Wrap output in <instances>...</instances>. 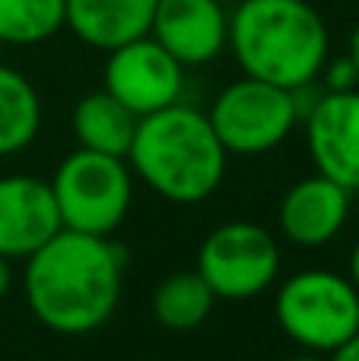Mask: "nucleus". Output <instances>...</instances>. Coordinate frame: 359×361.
Listing matches in <instances>:
<instances>
[{"instance_id": "nucleus-21", "label": "nucleus", "mask_w": 359, "mask_h": 361, "mask_svg": "<svg viewBox=\"0 0 359 361\" xmlns=\"http://www.w3.org/2000/svg\"><path fill=\"white\" fill-rule=\"evenodd\" d=\"M350 282H353L359 292V241L353 244V254H350Z\"/></svg>"}, {"instance_id": "nucleus-6", "label": "nucleus", "mask_w": 359, "mask_h": 361, "mask_svg": "<svg viewBox=\"0 0 359 361\" xmlns=\"http://www.w3.org/2000/svg\"><path fill=\"white\" fill-rule=\"evenodd\" d=\"M223 149L233 156H261L271 152L293 133L299 121L293 89L242 76L220 89L207 111Z\"/></svg>"}, {"instance_id": "nucleus-14", "label": "nucleus", "mask_w": 359, "mask_h": 361, "mask_svg": "<svg viewBox=\"0 0 359 361\" xmlns=\"http://www.w3.org/2000/svg\"><path fill=\"white\" fill-rule=\"evenodd\" d=\"M70 124H73V137L83 149L127 159L134 130H137V114L121 105L112 92L99 89L76 102Z\"/></svg>"}, {"instance_id": "nucleus-5", "label": "nucleus", "mask_w": 359, "mask_h": 361, "mask_svg": "<svg viewBox=\"0 0 359 361\" xmlns=\"http://www.w3.org/2000/svg\"><path fill=\"white\" fill-rule=\"evenodd\" d=\"M51 193H54L64 228L108 238L124 222L134 203L127 159L80 146L57 165Z\"/></svg>"}, {"instance_id": "nucleus-18", "label": "nucleus", "mask_w": 359, "mask_h": 361, "mask_svg": "<svg viewBox=\"0 0 359 361\" xmlns=\"http://www.w3.org/2000/svg\"><path fill=\"white\" fill-rule=\"evenodd\" d=\"M318 76L324 80V92H350V89L359 86V67L347 54L334 57V61H324Z\"/></svg>"}, {"instance_id": "nucleus-17", "label": "nucleus", "mask_w": 359, "mask_h": 361, "mask_svg": "<svg viewBox=\"0 0 359 361\" xmlns=\"http://www.w3.org/2000/svg\"><path fill=\"white\" fill-rule=\"evenodd\" d=\"M67 0H0V42L42 44L64 29Z\"/></svg>"}, {"instance_id": "nucleus-22", "label": "nucleus", "mask_w": 359, "mask_h": 361, "mask_svg": "<svg viewBox=\"0 0 359 361\" xmlns=\"http://www.w3.org/2000/svg\"><path fill=\"white\" fill-rule=\"evenodd\" d=\"M347 57L359 67V25L350 32V48H347Z\"/></svg>"}, {"instance_id": "nucleus-24", "label": "nucleus", "mask_w": 359, "mask_h": 361, "mask_svg": "<svg viewBox=\"0 0 359 361\" xmlns=\"http://www.w3.org/2000/svg\"><path fill=\"white\" fill-rule=\"evenodd\" d=\"M0 54H4V42H0Z\"/></svg>"}, {"instance_id": "nucleus-1", "label": "nucleus", "mask_w": 359, "mask_h": 361, "mask_svg": "<svg viewBox=\"0 0 359 361\" xmlns=\"http://www.w3.org/2000/svg\"><path fill=\"white\" fill-rule=\"evenodd\" d=\"M124 254L108 238L61 228L25 257V301L42 326L61 336L93 333L114 314Z\"/></svg>"}, {"instance_id": "nucleus-19", "label": "nucleus", "mask_w": 359, "mask_h": 361, "mask_svg": "<svg viewBox=\"0 0 359 361\" xmlns=\"http://www.w3.org/2000/svg\"><path fill=\"white\" fill-rule=\"evenodd\" d=\"M331 361H359V333L353 339H347L337 352H331Z\"/></svg>"}, {"instance_id": "nucleus-12", "label": "nucleus", "mask_w": 359, "mask_h": 361, "mask_svg": "<svg viewBox=\"0 0 359 361\" xmlns=\"http://www.w3.org/2000/svg\"><path fill=\"white\" fill-rule=\"evenodd\" d=\"M350 219V190L324 175L302 178L283 193L280 231L296 247H324L343 231Z\"/></svg>"}, {"instance_id": "nucleus-3", "label": "nucleus", "mask_w": 359, "mask_h": 361, "mask_svg": "<svg viewBox=\"0 0 359 361\" xmlns=\"http://www.w3.org/2000/svg\"><path fill=\"white\" fill-rule=\"evenodd\" d=\"M229 44L242 73L299 89L328 61V25L309 0H242L229 19Z\"/></svg>"}, {"instance_id": "nucleus-11", "label": "nucleus", "mask_w": 359, "mask_h": 361, "mask_svg": "<svg viewBox=\"0 0 359 361\" xmlns=\"http://www.w3.org/2000/svg\"><path fill=\"white\" fill-rule=\"evenodd\" d=\"M150 35L182 67H201L229 44V16L220 0H156Z\"/></svg>"}, {"instance_id": "nucleus-16", "label": "nucleus", "mask_w": 359, "mask_h": 361, "mask_svg": "<svg viewBox=\"0 0 359 361\" xmlns=\"http://www.w3.org/2000/svg\"><path fill=\"white\" fill-rule=\"evenodd\" d=\"M213 301L216 295L210 292L204 276L191 269V273H175L159 282L153 292V314L169 330H194L210 317Z\"/></svg>"}, {"instance_id": "nucleus-20", "label": "nucleus", "mask_w": 359, "mask_h": 361, "mask_svg": "<svg viewBox=\"0 0 359 361\" xmlns=\"http://www.w3.org/2000/svg\"><path fill=\"white\" fill-rule=\"evenodd\" d=\"M10 286H13L10 260H6V257H0V298H6V292H10Z\"/></svg>"}, {"instance_id": "nucleus-15", "label": "nucleus", "mask_w": 359, "mask_h": 361, "mask_svg": "<svg viewBox=\"0 0 359 361\" xmlns=\"http://www.w3.org/2000/svg\"><path fill=\"white\" fill-rule=\"evenodd\" d=\"M42 127L38 92L19 70L0 63V156H16Z\"/></svg>"}, {"instance_id": "nucleus-8", "label": "nucleus", "mask_w": 359, "mask_h": 361, "mask_svg": "<svg viewBox=\"0 0 359 361\" xmlns=\"http://www.w3.org/2000/svg\"><path fill=\"white\" fill-rule=\"evenodd\" d=\"M182 86L184 67L153 35L108 51L105 92H112L137 118L159 111L165 105H175Z\"/></svg>"}, {"instance_id": "nucleus-7", "label": "nucleus", "mask_w": 359, "mask_h": 361, "mask_svg": "<svg viewBox=\"0 0 359 361\" xmlns=\"http://www.w3.org/2000/svg\"><path fill=\"white\" fill-rule=\"evenodd\" d=\"M197 273L216 298L248 301L273 286L280 273V244L254 222H226L204 238Z\"/></svg>"}, {"instance_id": "nucleus-13", "label": "nucleus", "mask_w": 359, "mask_h": 361, "mask_svg": "<svg viewBox=\"0 0 359 361\" xmlns=\"http://www.w3.org/2000/svg\"><path fill=\"white\" fill-rule=\"evenodd\" d=\"M156 0H67V25L83 44L114 51L150 35Z\"/></svg>"}, {"instance_id": "nucleus-2", "label": "nucleus", "mask_w": 359, "mask_h": 361, "mask_svg": "<svg viewBox=\"0 0 359 361\" xmlns=\"http://www.w3.org/2000/svg\"><path fill=\"white\" fill-rule=\"evenodd\" d=\"M226 156L207 114L178 102L137 118L127 149V162L140 180L182 206L201 203L223 184Z\"/></svg>"}, {"instance_id": "nucleus-10", "label": "nucleus", "mask_w": 359, "mask_h": 361, "mask_svg": "<svg viewBox=\"0 0 359 361\" xmlns=\"http://www.w3.org/2000/svg\"><path fill=\"white\" fill-rule=\"evenodd\" d=\"M61 228L48 180L29 175L0 178V257L25 260Z\"/></svg>"}, {"instance_id": "nucleus-23", "label": "nucleus", "mask_w": 359, "mask_h": 361, "mask_svg": "<svg viewBox=\"0 0 359 361\" xmlns=\"http://www.w3.org/2000/svg\"><path fill=\"white\" fill-rule=\"evenodd\" d=\"M286 361H331V358L318 355V352H302V355H293V358H286Z\"/></svg>"}, {"instance_id": "nucleus-9", "label": "nucleus", "mask_w": 359, "mask_h": 361, "mask_svg": "<svg viewBox=\"0 0 359 361\" xmlns=\"http://www.w3.org/2000/svg\"><path fill=\"white\" fill-rule=\"evenodd\" d=\"M305 143L318 175L359 190V89L322 92L305 114Z\"/></svg>"}, {"instance_id": "nucleus-4", "label": "nucleus", "mask_w": 359, "mask_h": 361, "mask_svg": "<svg viewBox=\"0 0 359 361\" xmlns=\"http://www.w3.org/2000/svg\"><path fill=\"white\" fill-rule=\"evenodd\" d=\"M273 314L296 345L331 355L359 333V292L350 276L302 269L277 288Z\"/></svg>"}]
</instances>
